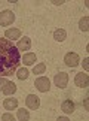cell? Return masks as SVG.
I'll use <instances>...</instances> for the list:
<instances>
[{
	"label": "cell",
	"mask_w": 89,
	"mask_h": 121,
	"mask_svg": "<svg viewBox=\"0 0 89 121\" xmlns=\"http://www.w3.org/2000/svg\"><path fill=\"white\" fill-rule=\"evenodd\" d=\"M21 63V55L12 40L0 38V76H12Z\"/></svg>",
	"instance_id": "cell-1"
},
{
	"label": "cell",
	"mask_w": 89,
	"mask_h": 121,
	"mask_svg": "<svg viewBox=\"0 0 89 121\" xmlns=\"http://www.w3.org/2000/svg\"><path fill=\"white\" fill-rule=\"evenodd\" d=\"M15 21V13H13L12 11H9V9H6V11H3L2 13H0V26H11L12 22Z\"/></svg>",
	"instance_id": "cell-2"
},
{
	"label": "cell",
	"mask_w": 89,
	"mask_h": 121,
	"mask_svg": "<svg viewBox=\"0 0 89 121\" xmlns=\"http://www.w3.org/2000/svg\"><path fill=\"white\" fill-rule=\"evenodd\" d=\"M34 87L39 91L46 93V91H49V88H50V81L46 76H40V78H37V79L34 81Z\"/></svg>",
	"instance_id": "cell-3"
},
{
	"label": "cell",
	"mask_w": 89,
	"mask_h": 121,
	"mask_svg": "<svg viewBox=\"0 0 89 121\" xmlns=\"http://www.w3.org/2000/svg\"><path fill=\"white\" fill-rule=\"evenodd\" d=\"M74 84H76L77 87H80V88H86L89 85V75L86 72L77 73L76 78H74Z\"/></svg>",
	"instance_id": "cell-4"
},
{
	"label": "cell",
	"mask_w": 89,
	"mask_h": 121,
	"mask_svg": "<svg viewBox=\"0 0 89 121\" xmlns=\"http://www.w3.org/2000/svg\"><path fill=\"white\" fill-rule=\"evenodd\" d=\"M54 82H55V85H57L58 88H65L67 84H68V75L65 72H59V73L55 75Z\"/></svg>",
	"instance_id": "cell-5"
},
{
	"label": "cell",
	"mask_w": 89,
	"mask_h": 121,
	"mask_svg": "<svg viewBox=\"0 0 89 121\" xmlns=\"http://www.w3.org/2000/svg\"><path fill=\"white\" fill-rule=\"evenodd\" d=\"M64 61L68 67H76L79 64V61H80V57H79L76 52H67L65 57H64Z\"/></svg>",
	"instance_id": "cell-6"
},
{
	"label": "cell",
	"mask_w": 89,
	"mask_h": 121,
	"mask_svg": "<svg viewBox=\"0 0 89 121\" xmlns=\"http://www.w3.org/2000/svg\"><path fill=\"white\" fill-rule=\"evenodd\" d=\"M25 105H27V108L28 109H39V106H40V100H39V97H37L36 94H28L27 96V99H25Z\"/></svg>",
	"instance_id": "cell-7"
},
{
	"label": "cell",
	"mask_w": 89,
	"mask_h": 121,
	"mask_svg": "<svg viewBox=\"0 0 89 121\" xmlns=\"http://www.w3.org/2000/svg\"><path fill=\"white\" fill-rule=\"evenodd\" d=\"M61 109H62L65 114H73L74 109H76V105H74V102L71 99H67L61 103Z\"/></svg>",
	"instance_id": "cell-8"
},
{
	"label": "cell",
	"mask_w": 89,
	"mask_h": 121,
	"mask_svg": "<svg viewBox=\"0 0 89 121\" xmlns=\"http://www.w3.org/2000/svg\"><path fill=\"white\" fill-rule=\"evenodd\" d=\"M16 48L18 51H27L31 48V39L27 38V36H24L22 39H19V42L16 43Z\"/></svg>",
	"instance_id": "cell-9"
},
{
	"label": "cell",
	"mask_w": 89,
	"mask_h": 121,
	"mask_svg": "<svg viewBox=\"0 0 89 121\" xmlns=\"http://www.w3.org/2000/svg\"><path fill=\"white\" fill-rule=\"evenodd\" d=\"M4 38L9 40H15L18 38H21V30L19 29H8L4 31Z\"/></svg>",
	"instance_id": "cell-10"
},
{
	"label": "cell",
	"mask_w": 89,
	"mask_h": 121,
	"mask_svg": "<svg viewBox=\"0 0 89 121\" xmlns=\"http://www.w3.org/2000/svg\"><path fill=\"white\" fill-rule=\"evenodd\" d=\"M3 106H4V109H8V111L16 109L18 108V100L15 97H6L4 102H3Z\"/></svg>",
	"instance_id": "cell-11"
},
{
	"label": "cell",
	"mask_w": 89,
	"mask_h": 121,
	"mask_svg": "<svg viewBox=\"0 0 89 121\" xmlns=\"http://www.w3.org/2000/svg\"><path fill=\"white\" fill-rule=\"evenodd\" d=\"M6 96H9V94H13V93L16 91V85H15V82H12V81H8L6 82V85L3 87V90H2Z\"/></svg>",
	"instance_id": "cell-12"
},
{
	"label": "cell",
	"mask_w": 89,
	"mask_h": 121,
	"mask_svg": "<svg viewBox=\"0 0 89 121\" xmlns=\"http://www.w3.org/2000/svg\"><path fill=\"white\" fill-rule=\"evenodd\" d=\"M22 61H24L25 66H31V64H34V63H36V54L27 52V54L24 55V58H22Z\"/></svg>",
	"instance_id": "cell-13"
},
{
	"label": "cell",
	"mask_w": 89,
	"mask_h": 121,
	"mask_svg": "<svg viewBox=\"0 0 89 121\" xmlns=\"http://www.w3.org/2000/svg\"><path fill=\"white\" fill-rule=\"evenodd\" d=\"M54 38H55V40H58V42H64L65 38H67V31H65L64 29H58V30H55Z\"/></svg>",
	"instance_id": "cell-14"
},
{
	"label": "cell",
	"mask_w": 89,
	"mask_h": 121,
	"mask_svg": "<svg viewBox=\"0 0 89 121\" xmlns=\"http://www.w3.org/2000/svg\"><path fill=\"white\" fill-rule=\"evenodd\" d=\"M79 29L82 31H88L89 30V17H83L80 21H79Z\"/></svg>",
	"instance_id": "cell-15"
},
{
	"label": "cell",
	"mask_w": 89,
	"mask_h": 121,
	"mask_svg": "<svg viewBox=\"0 0 89 121\" xmlns=\"http://www.w3.org/2000/svg\"><path fill=\"white\" fill-rule=\"evenodd\" d=\"M18 120H21V121L30 120V112H28V109H18Z\"/></svg>",
	"instance_id": "cell-16"
},
{
	"label": "cell",
	"mask_w": 89,
	"mask_h": 121,
	"mask_svg": "<svg viewBox=\"0 0 89 121\" xmlns=\"http://www.w3.org/2000/svg\"><path fill=\"white\" fill-rule=\"evenodd\" d=\"M46 70V64L45 63H39V64H36L34 69H33V73H36V75H40V73H45Z\"/></svg>",
	"instance_id": "cell-17"
},
{
	"label": "cell",
	"mask_w": 89,
	"mask_h": 121,
	"mask_svg": "<svg viewBox=\"0 0 89 121\" xmlns=\"http://www.w3.org/2000/svg\"><path fill=\"white\" fill-rule=\"evenodd\" d=\"M28 75H30V72L27 70L25 67H22V69H19V70H18V73H16L18 79H21V81H24V79H27V78H28Z\"/></svg>",
	"instance_id": "cell-18"
},
{
	"label": "cell",
	"mask_w": 89,
	"mask_h": 121,
	"mask_svg": "<svg viewBox=\"0 0 89 121\" xmlns=\"http://www.w3.org/2000/svg\"><path fill=\"white\" fill-rule=\"evenodd\" d=\"M2 120L3 121H13V115L12 114H3L2 115Z\"/></svg>",
	"instance_id": "cell-19"
},
{
	"label": "cell",
	"mask_w": 89,
	"mask_h": 121,
	"mask_svg": "<svg viewBox=\"0 0 89 121\" xmlns=\"http://www.w3.org/2000/svg\"><path fill=\"white\" fill-rule=\"evenodd\" d=\"M6 79H4V76H0V90H3V87L6 85Z\"/></svg>",
	"instance_id": "cell-20"
},
{
	"label": "cell",
	"mask_w": 89,
	"mask_h": 121,
	"mask_svg": "<svg viewBox=\"0 0 89 121\" xmlns=\"http://www.w3.org/2000/svg\"><path fill=\"white\" fill-rule=\"evenodd\" d=\"M83 67H85V70H88V69H89V58L88 57L83 60Z\"/></svg>",
	"instance_id": "cell-21"
},
{
	"label": "cell",
	"mask_w": 89,
	"mask_h": 121,
	"mask_svg": "<svg viewBox=\"0 0 89 121\" xmlns=\"http://www.w3.org/2000/svg\"><path fill=\"white\" fill-rule=\"evenodd\" d=\"M82 105L85 106V109L88 111V99H85V100H83V102H82Z\"/></svg>",
	"instance_id": "cell-22"
},
{
	"label": "cell",
	"mask_w": 89,
	"mask_h": 121,
	"mask_svg": "<svg viewBox=\"0 0 89 121\" xmlns=\"http://www.w3.org/2000/svg\"><path fill=\"white\" fill-rule=\"evenodd\" d=\"M64 2H62V0H54V4H57V6H58V4H62Z\"/></svg>",
	"instance_id": "cell-23"
},
{
	"label": "cell",
	"mask_w": 89,
	"mask_h": 121,
	"mask_svg": "<svg viewBox=\"0 0 89 121\" xmlns=\"http://www.w3.org/2000/svg\"><path fill=\"white\" fill-rule=\"evenodd\" d=\"M58 121H68V120L65 118V117H59V118H58Z\"/></svg>",
	"instance_id": "cell-24"
}]
</instances>
